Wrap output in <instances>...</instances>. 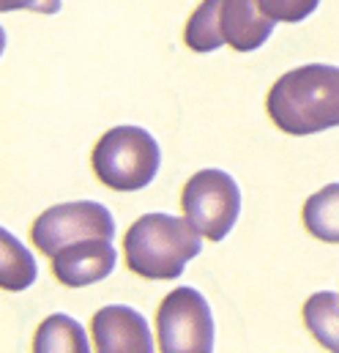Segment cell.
Listing matches in <instances>:
<instances>
[{
  "mask_svg": "<svg viewBox=\"0 0 339 353\" xmlns=\"http://www.w3.org/2000/svg\"><path fill=\"white\" fill-rule=\"evenodd\" d=\"M276 28V19L265 17L257 0H203L183 30V41L192 52H214L222 44L236 52L260 50Z\"/></svg>",
  "mask_w": 339,
  "mask_h": 353,
  "instance_id": "3",
  "label": "cell"
},
{
  "mask_svg": "<svg viewBox=\"0 0 339 353\" xmlns=\"http://www.w3.org/2000/svg\"><path fill=\"white\" fill-rule=\"evenodd\" d=\"M33 351L36 353H88L90 351V343H88V337H85V329L80 326V321H74V318H69V315H63V312H55V315H50L41 326H39V332H36V337H33Z\"/></svg>",
  "mask_w": 339,
  "mask_h": 353,
  "instance_id": "10",
  "label": "cell"
},
{
  "mask_svg": "<svg viewBox=\"0 0 339 353\" xmlns=\"http://www.w3.org/2000/svg\"><path fill=\"white\" fill-rule=\"evenodd\" d=\"M115 263L118 255L112 239H85L63 247L52 258V274L66 288H85L110 276L115 271Z\"/></svg>",
  "mask_w": 339,
  "mask_h": 353,
  "instance_id": "9",
  "label": "cell"
},
{
  "mask_svg": "<svg viewBox=\"0 0 339 353\" xmlns=\"http://www.w3.org/2000/svg\"><path fill=\"white\" fill-rule=\"evenodd\" d=\"M61 3L63 0H0V8L3 11L28 8V11H39V14H58L61 11Z\"/></svg>",
  "mask_w": 339,
  "mask_h": 353,
  "instance_id": "15",
  "label": "cell"
},
{
  "mask_svg": "<svg viewBox=\"0 0 339 353\" xmlns=\"http://www.w3.org/2000/svg\"><path fill=\"white\" fill-rule=\"evenodd\" d=\"M39 252L55 258L63 247L85 239H115V222L107 205L93 200H74L47 208L30 228Z\"/></svg>",
  "mask_w": 339,
  "mask_h": 353,
  "instance_id": "7",
  "label": "cell"
},
{
  "mask_svg": "<svg viewBox=\"0 0 339 353\" xmlns=\"http://www.w3.org/2000/svg\"><path fill=\"white\" fill-rule=\"evenodd\" d=\"M200 250V233L189 225V219L183 222L170 214L140 216L123 239L129 271L143 279H178Z\"/></svg>",
  "mask_w": 339,
  "mask_h": 353,
  "instance_id": "2",
  "label": "cell"
},
{
  "mask_svg": "<svg viewBox=\"0 0 339 353\" xmlns=\"http://www.w3.org/2000/svg\"><path fill=\"white\" fill-rule=\"evenodd\" d=\"M214 315L205 296L194 288H175L165 296L156 312L159 351L211 353L214 351Z\"/></svg>",
  "mask_w": 339,
  "mask_h": 353,
  "instance_id": "6",
  "label": "cell"
},
{
  "mask_svg": "<svg viewBox=\"0 0 339 353\" xmlns=\"http://www.w3.org/2000/svg\"><path fill=\"white\" fill-rule=\"evenodd\" d=\"M96 178L112 192H140L154 183L162 165L156 137L143 126H115L90 154Z\"/></svg>",
  "mask_w": 339,
  "mask_h": 353,
  "instance_id": "4",
  "label": "cell"
},
{
  "mask_svg": "<svg viewBox=\"0 0 339 353\" xmlns=\"http://www.w3.org/2000/svg\"><path fill=\"white\" fill-rule=\"evenodd\" d=\"M276 129L293 137L339 126V66L307 63L282 74L265 99Z\"/></svg>",
  "mask_w": 339,
  "mask_h": 353,
  "instance_id": "1",
  "label": "cell"
},
{
  "mask_svg": "<svg viewBox=\"0 0 339 353\" xmlns=\"http://www.w3.org/2000/svg\"><path fill=\"white\" fill-rule=\"evenodd\" d=\"M304 323L326 351L339 353V296L334 290H320L307 299Z\"/></svg>",
  "mask_w": 339,
  "mask_h": 353,
  "instance_id": "12",
  "label": "cell"
},
{
  "mask_svg": "<svg viewBox=\"0 0 339 353\" xmlns=\"http://www.w3.org/2000/svg\"><path fill=\"white\" fill-rule=\"evenodd\" d=\"M181 208L189 225L208 241H222L238 222L241 189L225 170L208 168L186 181L181 192Z\"/></svg>",
  "mask_w": 339,
  "mask_h": 353,
  "instance_id": "5",
  "label": "cell"
},
{
  "mask_svg": "<svg viewBox=\"0 0 339 353\" xmlns=\"http://www.w3.org/2000/svg\"><path fill=\"white\" fill-rule=\"evenodd\" d=\"M0 247H3V261H0V271H3V290H25L36 282L39 265L33 261V255L19 244V239L8 230H0Z\"/></svg>",
  "mask_w": 339,
  "mask_h": 353,
  "instance_id": "13",
  "label": "cell"
},
{
  "mask_svg": "<svg viewBox=\"0 0 339 353\" xmlns=\"http://www.w3.org/2000/svg\"><path fill=\"white\" fill-rule=\"evenodd\" d=\"M304 228L326 244H339V183H329L304 203Z\"/></svg>",
  "mask_w": 339,
  "mask_h": 353,
  "instance_id": "11",
  "label": "cell"
},
{
  "mask_svg": "<svg viewBox=\"0 0 339 353\" xmlns=\"http://www.w3.org/2000/svg\"><path fill=\"white\" fill-rule=\"evenodd\" d=\"M90 332H93V345L101 353H151L154 348V337L148 329V321L126 307V304H110L101 307L93 321H90Z\"/></svg>",
  "mask_w": 339,
  "mask_h": 353,
  "instance_id": "8",
  "label": "cell"
},
{
  "mask_svg": "<svg viewBox=\"0 0 339 353\" xmlns=\"http://www.w3.org/2000/svg\"><path fill=\"white\" fill-rule=\"evenodd\" d=\"M257 6L276 22H304L318 11L320 0H257Z\"/></svg>",
  "mask_w": 339,
  "mask_h": 353,
  "instance_id": "14",
  "label": "cell"
}]
</instances>
